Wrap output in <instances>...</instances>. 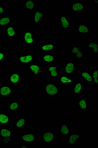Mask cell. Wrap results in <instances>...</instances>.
I'll return each mask as SVG.
<instances>
[{
    "label": "cell",
    "mask_w": 98,
    "mask_h": 148,
    "mask_svg": "<svg viewBox=\"0 0 98 148\" xmlns=\"http://www.w3.org/2000/svg\"><path fill=\"white\" fill-rule=\"evenodd\" d=\"M44 92L45 96L49 99H55L60 93V88L58 84L46 83L44 85Z\"/></svg>",
    "instance_id": "1"
},
{
    "label": "cell",
    "mask_w": 98,
    "mask_h": 148,
    "mask_svg": "<svg viewBox=\"0 0 98 148\" xmlns=\"http://www.w3.org/2000/svg\"><path fill=\"white\" fill-rule=\"evenodd\" d=\"M13 132L8 126H1L0 130V144L9 146L12 142Z\"/></svg>",
    "instance_id": "2"
},
{
    "label": "cell",
    "mask_w": 98,
    "mask_h": 148,
    "mask_svg": "<svg viewBox=\"0 0 98 148\" xmlns=\"http://www.w3.org/2000/svg\"><path fill=\"white\" fill-rule=\"evenodd\" d=\"M36 59V56L32 52H28L17 55L16 57V63L20 66H28Z\"/></svg>",
    "instance_id": "3"
},
{
    "label": "cell",
    "mask_w": 98,
    "mask_h": 148,
    "mask_svg": "<svg viewBox=\"0 0 98 148\" xmlns=\"http://www.w3.org/2000/svg\"><path fill=\"white\" fill-rule=\"evenodd\" d=\"M8 83L13 87H20L24 84V79L20 71H12L9 74Z\"/></svg>",
    "instance_id": "4"
},
{
    "label": "cell",
    "mask_w": 98,
    "mask_h": 148,
    "mask_svg": "<svg viewBox=\"0 0 98 148\" xmlns=\"http://www.w3.org/2000/svg\"><path fill=\"white\" fill-rule=\"evenodd\" d=\"M56 131L54 130H44L40 135V140L46 146H50L56 142Z\"/></svg>",
    "instance_id": "5"
},
{
    "label": "cell",
    "mask_w": 98,
    "mask_h": 148,
    "mask_svg": "<svg viewBox=\"0 0 98 148\" xmlns=\"http://www.w3.org/2000/svg\"><path fill=\"white\" fill-rule=\"evenodd\" d=\"M14 88L9 83H3L0 84V99L5 100L12 97Z\"/></svg>",
    "instance_id": "6"
},
{
    "label": "cell",
    "mask_w": 98,
    "mask_h": 148,
    "mask_svg": "<svg viewBox=\"0 0 98 148\" xmlns=\"http://www.w3.org/2000/svg\"><path fill=\"white\" fill-rule=\"evenodd\" d=\"M44 75L49 79H57L60 75V68L56 64H49L46 67Z\"/></svg>",
    "instance_id": "7"
},
{
    "label": "cell",
    "mask_w": 98,
    "mask_h": 148,
    "mask_svg": "<svg viewBox=\"0 0 98 148\" xmlns=\"http://www.w3.org/2000/svg\"><path fill=\"white\" fill-rule=\"evenodd\" d=\"M20 140L21 143L28 146L36 145L37 143L36 135L31 130L24 134H21Z\"/></svg>",
    "instance_id": "8"
},
{
    "label": "cell",
    "mask_w": 98,
    "mask_h": 148,
    "mask_svg": "<svg viewBox=\"0 0 98 148\" xmlns=\"http://www.w3.org/2000/svg\"><path fill=\"white\" fill-rule=\"evenodd\" d=\"M23 44L32 47L36 44L37 40L36 34L32 31L27 30L23 34Z\"/></svg>",
    "instance_id": "9"
},
{
    "label": "cell",
    "mask_w": 98,
    "mask_h": 148,
    "mask_svg": "<svg viewBox=\"0 0 98 148\" xmlns=\"http://www.w3.org/2000/svg\"><path fill=\"white\" fill-rule=\"evenodd\" d=\"M57 79L58 84L63 87H69L70 86H73L76 83L75 78L65 74L60 75Z\"/></svg>",
    "instance_id": "10"
},
{
    "label": "cell",
    "mask_w": 98,
    "mask_h": 148,
    "mask_svg": "<svg viewBox=\"0 0 98 148\" xmlns=\"http://www.w3.org/2000/svg\"><path fill=\"white\" fill-rule=\"evenodd\" d=\"M76 32L80 35H91V28L87 24L79 23L76 26Z\"/></svg>",
    "instance_id": "11"
},
{
    "label": "cell",
    "mask_w": 98,
    "mask_h": 148,
    "mask_svg": "<svg viewBox=\"0 0 98 148\" xmlns=\"http://www.w3.org/2000/svg\"><path fill=\"white\" fill-rule=\"evenodd\" d=\"M28 70L29 72L34 76V77H37L44 75V72L39 63H32L28 66Z\"/></svg>",
    "instance_id": "12"
},
{
    "label": "cell",
    "mask_w": 98,
    "mask_h": 148,
    "mask_svg": "<svg viewBox=\"0 0 98 148\" xmlns=\"http://www.w3.org/2000/svg\"><path fill=\"white\" fill-rule=\"evenodd\" d=\"M58 133L64 138L68 137L71 133V127L68 123L61 122L58 125Z\"/></svg>",
    "instance_id": "13"
},
{
    "label": "cell",
    "mask_w": 98,
    "mask_h": 148,
    "mask_svg": "<svg viewBox=\"0 0 98 148\" xmlns=\"http://www.w3.org/2000/svg\"><path fill=\"white\" fill-rule=\"evenodd\" d=\"M64 74L68 76L74 75L76 73V65L73 61H69L65 63L63 66Z\"/></svg>",
    "instance_id": "14"
},
{
    "label": "cell",
    "mask_w": 98,
    "mask_h": 148,
    "mask_svg": "<svg viewBox=\"0 0 98 148\" xmlns=\"http://www.w3.org/2000/svg\"><path fill=\"white\" fill-rule=\"evenodd\" d=\"M29 125L28 119L25 117L17 118L14 123V127L16 130H23Z\"/></svg>",
    "instance_id": "15"
},
{
    "label": "cell",
    "mask_w": 98,
    "mask_h": 148,
    "mask_svg": "<svg viewBox=\"0 0 98 148\" xmlns=\"http://www.w3.org/2000/svg\"><path fill=\"white\" fill-rule=\"evenodd\" d=\"M5 36L9 40H15L17 36V29L15 24H11L6 27Z\"/></svg>",
    "instance_id": "16"
},
{
    "label": "cell",
    "mask_w": 98,
    "mask_h": 148,
    "mask_svg": "<svg viewBox=\"0 0 98 148\" xmlns=\"http://www.w3.org/2000/svg\"><path fill=\"white\" fill-rule=\"evenodd\" d=\"M12 118L5 111H0V126H8L12 123Z\"/></svg>",
    "instance_id": "17"
},
{
    "label": "cell",
    "mask_w": 98,
    "mask_h": 148,
    "mask_svg": "<svg viewBox=\"0 0 98 148\" xmlns=\"http://www.w3.org/2000/svg\"><path fill=\"white\" fill-rule=\"evenodd\" d=\"M81 139V136L80 133H74L71 134L68 137L67 139V145L68 148H71V147L75 146L80 143Z\"/></svg>",
    "instance_id": "18"
},
{
    "label": "cell",
    "mask_w": 98,
    "mask_h": 148,
    "mask_svg": "<svg viewBox=\"0 0 98 148\" xmlns=\"http://www.w3.org/2000/svg\"><path fill=\"white\" fill-rule=\"evenodd\" d=\"M56 44L54 43H41L39 49L44 53H51L56 51Z\"/></svg>",
    "instance_id": "19"
},
{
    "label": "cell",
    "mask_w": 98,
    "mask_h": 148,
    "mask_svg": "<svg viewBox=\"0 0 98 148\" xmlns=\"http://www.w3.org/2000/svg\"><path fill=\"white\" fill-rule=\"evenodd\" d=\"M44 12L42 10H40L38 9H36L33 12L32 22L34 24H40L42 21L43 19H44Z\"/></svg>",
    "instance_id": "20"
},
{
    "label": "cell",
    "mask_w": 98,
    "mask_h": 148,
    "mask_svg": "<svg viewBox=\"0 0 98 148\" xmlns=\"http://www.w3.org/2000/svg\"><path fill=\"white\" fill-rule=\"evenodd\" d=\"M84 84L80 82L74 83L71 88V94L74 96L80 95L83 94Z\"/></svg>",
    "instance_id": "21"
},
{
    "label": "cell",
    "mask_w": 98,
    "mask_h": 148,
    "mask_svg": "<svg viewBox=\"0 0 98 148\" xmlns=\"http://www.w3.org/2000/svg\"><path fill=\"white\" fill-rule=\"evenodd\" d=\"M87 49L92 56H98V42L94 39L88 40L87 41Z\"/></svg>",
    "instance_id": "22"
},
{
    "label": "cell",
    "mask_w": 98,
    "mask_h": 148,
    "mask_svg": "<svg viewBox=\"0 0 98 148\" xmlns=\"http://www.w3.org/2000/svg\"><path fill=\"white\" fill-rule=\"evenodd\" d=\"M60 28L65 30L72 28L71 20L65 15H61L59 17Z\"/></svg>",
    "instance_id": "23"
},
{
    "label": "cell",
    "mask_w": 98,
    "mask_h": 148,
    "mask_svg": "<svg viewBox=\"0 0 98 148\" xmlns=\"http://www.w3.org/2000/svg\"><path fill=\"white\" fill-rule=\"evenodd\" d=\"M76 106L82 112H85L89 108L88 100L86 98H80L76 100Z\"/></svg>",
    "instance_id": "24"
},
{
    "label": "cell",
    "mask_w": 98,
    "mask_h": 148,
    "mask_svg": "<svg viewBox=\"0 0 98 148\" xmlns=\"http://www.w3.org/2000/svg\"><path fill=\"white\" fill-rule=\"evenodd\" d=\"M41 60L46 64H55L56 62V56L51 53H45L40 56Z\"/></svg>",
    "instance_id": "25"
},
{
    "label": "cell",
    "mask_w": 98,
    "mask_h": 148,
    "mask_svg": "<svg viewBox=\"0 0 98 148\" xmlns=\"http://www.w3.org/2000/svg\"><path fill=\"white\" fill-rule=\"evenodd\" d=\"M80 77L85 83L93 84V79L91 72L86 70L80 71Z\"/></svg>",
    "instance_id": "26"
},
{
    "label": "cell",
    "mask_w": 98,
    "mask_h": 148,
    "mask_svg": "<svg viewBox=\"0 0 98 148\" xmlns=\"http://www.w3.org/2000/svg\"><path fill=\"white\" fill-rule=\"evenodd\" d=\"M84 2L81 0L76 1L71 5V12H80L84 10Z\"/></svg>",
    "instance_id": "27"
},
{
    "label": "cell",
    "mask_w": 98,
    "mask_h": 148,
    "mask_svg": "<svg viewBox=\"0 0 98 148\" xmlns=\"http://www.w3.org/2000/svg\"><path fill=\"white\" fill-rule=\"evenodd\" d=\"M13 18L10 15H3L0 16V28L7 27L12 24Z\"/></svg>",
    "instance_id": "28"
},
{
    "label": "cell",
    "mask_w": 98,
    "mask_h": 148,
    "mask_svg": "<svg viewBox=\"0 0 98 148\" xmlns=\"http://www.w3.org/2000/svg\"><path fill=\"white\" fill-rule=\"evenodd\" d=\"M7 107L11 113H17L20 110V103L17 100H12V101L7 104Z\"/></svg>",
    "instance_id": "29"
},
{
    "label": "cell",
    "mask_w": 98,
    "mask_h": 148,
    "mask_svg": "<svg viewBox=\"0 0 98 148\" xmlns=\"http://www.w3.org/2000/svg\"><path fill=\"white\" fill-rule=\"evenodd\" d=\"M37 4L35 0H25L23 3V9L26 12H34L36 9Z\"/></svg>",
    "instance_id": "30"
},
{
    "label": "cell",
    "mask_w": 98,
    "mask_h": 148,
    "mask_svg": "<svg viewBox=\"0 0 98 148\" xmlns=\"http://www.w3.org/2000/svg\"><path fill=\"white\" fill-rule=\"evenodd\" d=\"M92 77L93 79V84H95L96 86H98V67H95L93 69L91 72Z\"/></svg>",
    "instance_id": "31"
},
{
    "label": "cell",
    "mask_w": 98,
    "mask_h": 148,
    "mask_svg": "<svg viewBox=\"0 0 98 148\" xmlns=\"http://www.w3.org/2000/svg\"><path fill=\"white\" fill-rule=\"evenodd\" d=\"M80 51L81 49L80 48V45L78 44H73L71 45V47L70 49L71 55L74 56Z\"/></svg>",
    "instance_id": "32"
},
{
    "label": "cell",
    "mask_w": 98,
    "mask_h": 148,
    "mask_svg": "<svg viewBox=\"0 0 98 148\" xmlns=\"http://www.w3.org/2000/svg\"><path fill=\"white\" fill-rule=\"evenodd\" d=\"M6 61V56L5 52L0 51V66L4 64Z\"/></svg>",
    "instance_id": "33"
},
{
    "label": "cell",
    "mask_w": 98,
    "mask_h": 148,
    "mask_svg": "<svg viewBox=\"0 0 98 148\" xmlns=\"http://www.w3.org/2000/svg\"><path fill=\"white\" fill-rule=\"evenodd\" d=\"M75 56V58L76 59H83L85 57L84 51H80L76 53Z\"/></svg>",
    "instance_id": "34"
},
{
    "label": "cell",
    "mask_w": 98,
    "mask_h": 148,
    "mask_svg": "<svg viewBox=\"0 0 98 148\" xmlns=\"http://www.w3.org/2000/svg\"><path fill=\"white\" fill-rule=\"evenodd\" d=\"M5 5L3 4H0V16L5 15Z\"/></svg>",
    "instance_id": "35"
},
{
    "label": "cell",
    "mask_w": 98,
    "mask_h": 148,
    "mask_svg": "<svg viewBox=\"0 0 98 148\" xmlns=\"http://www.w3.org/2000/svg\"><path fill=\"white\" fill-rule=\"evenodd\" d=\"M92 3H94V4H96L97 5H98V1H92Z\"/></svg>",
    "instance_id": "36"
},
{
    "label": "cell",
    "mask_w": 98,
    "mask_h": 148,
    "mask_svg": "<svg viewBox=\"0 0 98 148\" xmlns=\"http://www.w3.org/2000/svg\"><path fill=\"white\" fill-rule=\"evenodd\" d=\"M20 147H21V148H29L30 146H28V145H24V146H20Z\"/></svg>",
    "instance_id": "37"
},
{
    "label": "cell",
    "mask_w": 98,
    "mask_h": 148,
    "mask_svg": "<svg viewBox=\"0 0 98 148\" xmlns=\"http://www.w3.org/2000/svg\"><path fill=\"white\" fill-rule=\"evenodd\" d=\"M0 35H1V28H0Z\"/></svg>",
    "instance_id": "38"
}]
</instances>
